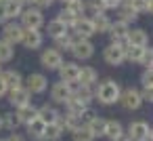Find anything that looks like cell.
Wrapping results in <instances>:
<instances>
[{"mask_svg":"<svg viewBox=\"0 0 153 141\" xmlns=\"http://www.w3.org/2000/svg\"><path fill=\"white\" fill-rule=\"evenodd\" d=\"M130 7L136 13H151L153 11V2H151V0H130Z\"/></svg>","mask_w":153,"mask_h":141,"instance_id":"obj_36","label":"cell"},{"mask_svg":"<svg viewBox=\"0 0 153 141\" xmlns=\"http://www.w3.org/2000/svg\"><path fill=\"white\" fill-rule=\"evenodd\" d=\"M9 93V88H7V84H4V80L2 78H0V97H4Z\"/></svg>","mask_w":153,"mask_h":141,"instance_id":"obj_46","label":"cell"},{"mask_svg":"<svg viewBox=\"0 0 153 141\" xmlns=\"http://www.w3.org/2000/svg\"><path fill=\"white\" fill-rule=\"evenodd\" d=\"M0 74H2V63H0Z\"/></svg>","mask_w":153,"mask_h":141,"instance_id":"obj_53","label":"cell"},{"mask_svg":"<svg viewBox=\"0 0 153 141\" xmlns=\"http://www.w3.org/2000/svg\"><path fill=\"white\" fill-rule=\"evenodd\" d=\"M46 86H48V80H46L44 74H30L27 80H25V88L30 93H36V95L38 93H44Z\"/></svg>","mask_w":153,"mask_h":141,"instance_id":"obj_12","label":"cell"},{"mask_svg":"<svg viewBox=\"0 0 153 141\" xmlns=\"http://www.w3.org/2000/svg\"><path fill=\"white\" fill-rule=\"evenodd\" d=\"M78 116H80V122H82V124L86 126V124H88L90 120H94V118H97L99 114H97V112H94V110H92V107L88 105V107H84V110H82V112H80Z\"/></svg>","mask_w":153,"mask_h":141,"instance_id":"obj_40","label":"cell"},{"mask_svg":"<svg viewBox=\"0 0 153 141\" xmlns=\"http://www.w3.org/2000/svg\"><path fill=\"white\" fill-rule=\"evenodd\" d=\"M4 2H9V0H0V4H4Z\"/></svg>","mask_w":153,"mask_h":141,"instance_id":"obj_49","label":"cell"},{"mask_svg":"<svg viewBox=\"0 0 153 141\" xmlns=\"http://www.w3.org/2000/svg\"><path fill=\"white\" fill-rule=\"evenodd\" d=\"M63 135H65V128H63V124L57 120V122H53V124H46L42 137H44L46 141H59Z\"/></svg>","mask_w":153,"mask_h":141,"instance_id":"obj_23","label":"cell"},{"mask_svg":"<svg viewBox=\"0 0 153 141\" xmlns=\"http://www.w3.org/2000/svg\"><path fill=\"white\" fill-rule=\"evenodd\" d=\"M145 70H151V65H153V49L151 46H145L143 49V57H140V61H138Z\"/></svg>","mask_w":153,"mask_h":141,"instance_id":"obj_38","label":"cell"},{"mask_svg":"<svg viewBox=\"0 0 153 141\" xmlns=\"http://www.w3.org/2000/svg\"><path fill=\"white\" fill-rule=\"evenodd\" d=\"M74 97H78L80 101H84L86 105H90V101H92L94 93H92V88H90V86H80V91H78Z\"/></svg>","mask_w":153,"mask_h":141,"instance_id":"obj_39","label":"cell"},{"mask_svg":"<svg viewBox=\"0 0 153 141\" xmlns=\"http://www.w3.org/2000/svg\"><path fill=\"white\" fill-rule=\"evenodd\" d=\"M32 99V93L25 88V86H19V88H13V91H9V103L13 105V107H23V105H27V103H32L30 101Z\"/></svg>","mask_w":153,"mask_h":141,"instance_id":"obj_9","label":"cell"},{"mask_svg":"<svg viewBox=\"0 0 153 141\" xmlns=\"http://www.w3.org/2000/svg\"><path fill=\"white\" fill-rule=\"evenodd\" d=\"M21 126V120L17 116V112H9V114H2V128H9V130H17Z\"/></svg>","mask_w":153,"mask_h":141,"instance_id":"obj_26","label":"cell"},{"mask_svg":"<svg viewBox=\"0 0 153 141\" xmlns=\"http://www.w3.org/2000/svg\"><path fill=\"white\" fill-rule=\"evenodd\" d=\"M61 2H65V4H67V2H71V0H61Z\"/></svg>","mask_w":153,"mask_h":141,"instance_id":"obj_51","label":"cell"},{"mask_svg":"<svg viewBox=\"0 0 153 141\" xmlns=\"http://www.w3.org/2000/svg\"><path fill=\"white\" fill-rule=\"evenodd\" d=\"M21 36H23V28L19 23H15V21L7 23L4 30H2V40L9 42L11 46H15L17 42H21Z\"/></svg>","mask_w":153,"mask_h":141,"instance_id":"obj_10","label":"cell"},{"mask_svg":"<svg viewBox=\"0 0 153 141\" xmlns=\"http://www.w3.org/2000/svg\"><path fill=\"white\" fill-rule=\"evenodd\" d=\"M34 141H46V139H44V137H38V139H34Z\"/></svg>","mask_w":153,"mask_h":141,"instance_id":"obj_48","label":"cell"},{"mask_svg":"<svg viewBox=\"0 0 153 141\" xmlns=\"http://www.w3.org/2000/svg\"><path fill=\"white\" fill-rule=\"evenodd\" d=\"M42 32L40 30H23V36H21V44L25 49H40L42 46Z\"/></svg>","mask_w":153,"mask_h":141,"instance_id":"obj_13","label":"cell"},{"mask_svg":"<svg viewBox=\"0 0 153 141\" xmlns=\"http://www.w3.org/2000/svg\"><path fill=\"white\" fill-rule=\"evenodd\" d=\"M71 139H74V141H94V137L90 135L88 126H80V128H76V130L71 133Z\"/></svg>","mask_w":153,"mask_h":141,"instance_id":"obj_37","label":"cell"},{"mask_svg":"<svg viewBox=\"0 0 153 141\" xmlns=\"http://www.w3.org/2000/svg\"><path fill=\"white\" fill-rule=\"evenodd\" d=\"M0 78L4 80V84H7V88H9V91L23 86V78H21V74H19L17 70H7V72L0 74Z\"/></svg>","mask_w":153,"mask_h":141,"instance_id":"obj_18","label":"cell"},{"mask_svg":"<svg viewBox=\"0 0 153 141\" xmlns=\"http://www.w3.org/2000/svg\"><path fill=\"white\" fill-rule=\"evenodd\" d=\"M101 2H103L105 9H115V7L122 4V0H101Z\"/></svg>","mask_w":153,"mask_h":141,"instance_id":"obj_44","label":"cell"},{"mask_svg":"<svg viewBox=\"0 0 153 141\" xmlns=\"http://www.w3.org/2000/svg\"><path fill=\"white\" fill-rule=\"evenodd\" d=\"M13 55H15V46H11V44L4 42V40H0V63L11 61Z\"/></svg>","mask_w":153,"mask_h":141,"instance_id":"obj_32","label":"cell"},{"mask_svg":"<svg viewBox=\"0 0 153 141\" xmlns=\"http://www.w3.org/2000/svg\"><path fill=\"white\" fill-rule=\"evenodd\" d=\"M27 126V133H30V137L32 139H38V137H42L44 135V128H46V124L40 120V118H34L30 124H25Z\"/></svg>","mask_w":153,"mask_h":141,"instance_id":"obj_28","label":"cell"},{"mask_svg":"<svg viewBox=\"0 0 153 141\" xmlns=\"http://www.w3.org/2000/svg\"><path fill=\"white\" fill-rule=\"evenodd\" d=\"M23 11V7L17 2V0H9V2L4 4H0V21H4V19H15L19 17Z\"/></svg>","mask_w":153,"mask_h":141,"instance_id":"obj_14","label":"cell"},{"mask_svg":"<svg viewBox=\"0 0 153 141\" xmlns=\"http://www.w3.org/2000/svg\"><path fill=\"white\" fill-rule=\"evenodd\" d=\"M71 53H74V57H76V59L86 61V59H90V57L94 55V46H92V42H90V40H86V38H74Z\"/></svg>","mask_w":153,"mask_h":141,"instance_id":"obj_4","label":"cell"},{"mask_svg":"<svg viewBox=\"0 0 153 141\" xmlns=\"http://www.w3.org/2000/svg\"><path fill=\"white\" fill-rule=\"evenodd\" d=\"M128 32H130V26L128 23H124V21H115V23H111L109 26V36H111V40H113V44H120V46H126L128 42H126V36H128Z\"/></svg>","mask_w":153,"mask_h":141,"instance_id":"obj_7","label":"cell"},{"mask_svg":"<svg viewBox=\"0 0 153 141\" xmlns=\"http://www.w3.org/2000/svg\"><path fill=\"white\" fill-rule=\"evenodd\" d=\"M21 28L23 30H40L42 28V23H44V17H42V11L40 9H25V11H21Z\"/></svg>","mask_w":153,"mask_h":141,"instance_id":"obj_3","label":"cell"},{"mask_svg":"<svg viewBox=\"0 0 153 141\" xmlns=\"http://www.w3.org/2000/svg\"><path fill=\"white\" fill-rule=\"evenodd\" d=\"M124 57H126L128 61L138 63L140 57H143V49H140V46H130V44H126V49H124Z\"/></svg>","mask_w":153,"mask_h":141,"instance_id":"obj_35","label":"cell"},{"mask_svg":"<svg viewBox=\"0 0 153 141\" xmlns=\"http://www.w3.org/2000/svg\"><path fill=\"white\" fill-rule=\"evenodd\" d=\"M105 124H107V120H105V118H101V116H97V118H94V120H90L86 126H88L90 135L97 139V137H105Z\"/></svg>","mask_w":153,"mask_h":141,"instance_id":"obj_25","label":"cell"},{"mask_svg":"<svg viewBox=\"0 0 153 141\" xmlns=\"http://www.w3.org/2000/svg\"><path fill=\"white\" fill-rule=\"evenodd\" d=\"M17 2H19L21 7H23V4H32V2H34V0H17Z\"/></svg>","mask_w":153,"mask_h":141,"instance_id":"obj_47","label":"cell"},{"mask_svg":"<svg viewBox=\"0 0 153 141\" xmlns=\"http://www.w3.org/2000/svg\"><path fill=\"white\" fill-rule=\"evenodd\" d=\"M7 141H27V139L21 137V135H17V133H11V135L7 137Z\"/></svg>","mask_w":153,"mask_h":141,"instance_id":"obj_45","label":"cell"},{"mask_svg":"<svg viewBox=\"0 0 153 141\" xmlns=\"http://www.w3.org/2000/svg\"><path fill=\"white\" fill-rule=\"evenodd\" d=\"M138 19V13L130 7V4H124L122 9H120V21H124V23H132V21H136Z\"/></svg>","mask_w":153,"mask_h":141,"instance_id":"obj_30","label":"cell"},{"mask_svg":"<svg viewBox=\"0 0 153 141\" xmlns=\"http://www.w3.org/2000/svg\"><path fill=\"white\" fill-rule=\"evenodd\" d=\"M126 137H128L130 141H153L151 126H149L145 120H134V122H130Z\"/></svg>","mask_w":153,"mask_h":141,"instance_id":"obj_2","label":"cell"},{"mask_svg":"<svg viewBox=\"0 0 153 141\" xmlns=\"http://www.w3.org/2000/svg\"><path fill=\"white\" fill-rule=\"evenodd\" d=\"M0 128H2V116H0Z\"/></svg>","mask_w":153,"mask_h":141,"instance_id":"obj_50","label":"cell"},{"mask_svg":"<svg viewBox=\"0 0 153 141\" xmlns=\"http://www.w3.org/2000/svg\"><path fill=\"white\" fill-rule=\"evenodd\" d=\"M53 2H55V0H34L36 9H48V7H51Z\"/></svg>","mask_w":153,"mask_h":141,"instance_id":"obj_43","label":"cell"},{"mask_svg":"<svg viewBox=\"0 0 153 141\" xmlns=\"http://www.w3.org/2000/svg\"><path fill=\"white\" fill-rule=\"evenodd\" d=\"M59 110L55 107V105H48V103H44L42 107H38V118L44 122V124H53V122H57L59 120Z\"/></svg>","mask_w":153,"mask_h":141,"instance_id":"obj_17","label":"cell"},{"mask_svg":"<svg viewBox=\"0 0 153 141\" xmlns=\"http://www.w3.org/2000/svg\"><path fill=\"white\" fill-rule=\"evenodd\" d=\"M71 44H74V38H71V34L67 32V34H63V36H59V38H55V49L59 51H71Z\"/></svg>","mask_w":153,"mask_h":141,"instance_id":"obj_34","label":"cell"},{"mask_svg":"<svg viewBox=\"0 0 153 141\" xmlns=\"http://www.w3.org/2000/svg\"><path fill=\"white\" fill-rule=\"evenodd\" d=\"M65 107H67V112H69V114H80V112H82L84 107H88V105H86L84 101H80L78 97H74V95H71V97L65 101Z\"/></svg>","mask_w":153,"mask_h":141,"instance_id":"obj_31","label":"cell"},{"mask_svg":"<svg viewBox=\"0 0 153 141\" xmlns=\"http://www.w3.org/2000/svg\"><path fill=\"white\" fill-rule=\"evenodd\" d=\"M138 95H140V101H149V103L153 101V91L151 88H143V93H138Z\"/></svg>","mask_w":153,"mask_h":141,"instance_id":"obj_42","label":"cell"},{"mask_svg":"<svg viewBox=\"0 0 153 141\" xmlns=\"http://www.w3.org/2000/svg\"><path fill=\"white\" fill-rule=\"evenodd\" d=\"M69 97H71V95H69L65 82H55V84H53V88H51V99H53L55 103H65Z\"/></svg>","mask_w":153,"mask_h":141,"instance_id":"obj_20","label":"cell"},{"mask_svg":"<svg viewBox=\"0 0 153 141\" xmlns=\"http://www.w3.org/2000/svg\"><path fill=\"white\" fill-rule=\"evenodd\" d=\"M90 19H92V23H94L97 34H99V32H109L111 21L107 19V15H94V17H90Z\"/></svg>","mask_w":153,"mask_h":141,"instance_id":"obj_33","label":"cell"},{"mask_svg":"<svg viewBox=\"0 0 153 141\" xmlns=\"http://www.w3.org/2000/svg\"><path fill=\"white\" fill-rule=\"evenodd\" d=\"M126 42H128L130 46H140V49H145V46L149 44V36H147L145 30H130L128 36H126Z\"/></svg>","mask_w":153,"mask_h":141,"instance_id":"obj_16","label":"cell"},{"mask_svg":"<svg viewBox=\"0 0 153 141\" xmlns=\"http://www.w3.org/2000/svg\"><path fill=\"white\" fill-rule=\"evenodd\" d=\"M40 63H42V68L48 70V72L59 70L61 63H63V55H61V51H57V49H44L42 55H40Z\"/></svg>","mask_w":153,"mask_h":141,"instance_id":"obj_5","label":"cell"},{"mask_svg":"<svg viewBox=\"0 0 153 141\" xmlns=\"http://www.w3.org/2000/svg\"><path fill=\"white\" fill-rule=\"evenodd\" d=\"M59 122H61V124H63V128H65V130H69V133H74L76 128L84 126V124L80 122V116H78V114H69V112L61 114V116H59Z\"/></svg>","mask_w":153,"mask_h":141,"instance_id":"obj_21","label":"cell"},{"mask_svg":"<svg viewBox=\"0 0 153 141\" xmlns=\"http://www.w3.org/2000/svg\"><path fill=\"white\" fill-rule=\"evenodd\" d=\"M0 141H7V139H0Z\"/></svg>","mask_w":153,"mask_h":141,"instance_id":"obj_54","label":"cell"},{"mask_svg":"<svg viewBox=\"0 0 153 141\" xmlns=\"http://www.w3.org/2000/svg\"><path fill=\"white\" fill-rule=\"evenodd\" d=\"M120 103H122V107L124 110H128V112H134V110H138L140 107V95H138V91L136 88H126V91H122V95H120Z\"/></svg>","mask_w":153,"mask_h":141,"instance_id":"obj_8","label":"cell"},{"mask_svg":"<svg viewBox=\"0 0 153 141\" xmlns=\"http://www.w3.org/2000/svg\"><path fill=\"white\" fill-rule=\"evenodd\" d=\"M124 49L126 46H120V44H109L107 49H105V53H103V59L109 63V65H120L122 61H126V57H124Z\"/></svg>","mask_w":153,"mask_h":141,"instance_id":"obj_11","label":"cell"},{"mask_svg":"<svg viewBox=\"0 0 153 141\" xmlns=\"http://www.w3.org/2000/svg\"><path fill=\"white\" fill-rule=\"evenodd\" d=\"M65 11H67L74 19H78V17H82V15H84L86 4L82 2V0H71V2H67V4H65Z\"/></svg>","mask_w":153,"mask_h":141,"instance_id":"obj_29","label":"cell"},{"mask_svg":"<svg viewBox=\"0 0 153 141\" xmlns=\"http://www.w3.org/2000/svg\"><path fill=\"white\" fill-rule=\"evenodd\" d=\"M122 135H124L122 122H120V120H107V124H105V137H107L109 141H117Z\"/></svg>","mask_w":153,"mask_h":141,"instance_id":"obj_22","label":"cell"},{"mask_svg":"<svg viewBox=\"0 0 153 141\" xmlns=\"http://www.w3.org/2000/svg\"><path fill=\"white\" fill-rule=\"evenodd\" d=\"M97 78H99V74H97V70H94V68H90V65H84V68H80L78 82H80L82 86H90V88H92V84L97 82Z\"/></svg>","mask_w":153,"mask_h":141,"instance_id":"obj_19","label":"cell"},{"mask_svg":"<svg viewBox=\"0 0 153 141\" xmlns=\"http://www.w3.org/2000/svg\"><path fill=\"white\" fill-rule=\"evenodd\" d=\"M140 82H143V88H151L153 86V70H145L140 76Z\"/></svg>","mask_w":153,"mask_h":141,"instance_id":"obj_41","label":"cell"},{"mask_svg":"<svg viewBox=\"0 0 153 141\" xmlns=\"http://www.w3.org/2000/svg\"><path fill=\"white\" fill-rule=\"evenodd\" d=\"M17 116H19L21 124H30L34 118H38V107L34 103H27V105H23V107L17 110Z\"/></svg>","mask_w":153,"mask_h":141,"instance_id":"obj_24","label":"cell"},{"mask_svg":"<svg viewBox=\"0 0 153 141\" xmlns=\"http://www.w3.org/2000/svg\"><path fill=\"white\" fill-rule=\"evenodd\" d=\"M122 2H126V4H130V0H122Z\"/></svg>","mask_w":153,"mask_h":141,"instance_id":"obj_52","label":"cell"},{"mask_svg":"<svg viewBox=\"0 0 153 141\" xmlns=\"http://www.w3.org/2000/svg\"><path fill=\"white\" fill-rule=\"evenodd\" d=\"M78 74H80V65H78V63H74V61H65V63H61V68H59L61 82L78 80Z\"/></svg>","mask_w":153,"mask_h":141,"instance_id":"obj_15","label":"cell"},{"mask_svg":"<svg viewBox=\"0 0 153 141\" xmlns=\"http://www.w3.org/2000/svg\"><path fill=\"white\" fill-rule=\"evenodd\" d=\"M94 99H99L103 105H113L115 101H120V95H122V88H120V84L117 82H113V80H103L94 91Z\"/></svg>","mask_w":153,"mask_h":141,"instance_id":"obj_1","label":"cell"},{"mask_svg":"<svg viewBox=\"0 0 153 141\" xmlns=\"http://www.w3.org/2000/svg\"><path fill=\"white\" fill-rule=\"evenodd\" d=\"M67 30H69V28H67L63 21H59V19L48 21V36H51V38H59V36L67 34Z\"/></svg>","mask_w":153,"mask_h":141,"instance_id":"obj_27","label":"cell"},{"mask_svg":"<svg viewBox=\"0 0 153 141\" xmlns=\"http://www.w3.org/2000/svg\"><path fill=\"white\" fill-rule=\"evenodd\" d=\"M74 32H76V36L78 38H90V36H94L97 34V30H94V23H92V19L90 17H78L76 21H74Z\"/></svg>","mask_w":153,"mask_h":141,"instance_id":"obj_6","label":"cell"}]
</instances>
